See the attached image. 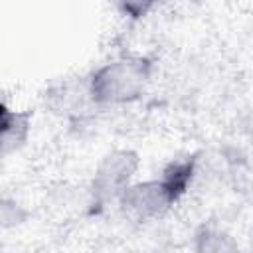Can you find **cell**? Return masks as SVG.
Here are the masks:
<instances>
[{"label":"cell","instance_id":"cell-1","mask_svg":"<svg viewBox=\"0 0 253 253\" xmlns=\"http://www.w3.org/2000/svg\"><path fill=\"white\" fill-rule=\"evenodd\" d=\"M150 83V67L142 57L125 55L103 63L89 81V95L99 105H126L140 99Z\"/></svg>","mask_w":253,"mask_h":253},{"label":"cell","instance_id":"cell-2","mask_svg":"<svg viewBox=\"0 0 253 253\" xmlns=\"http://www.w3.org/2000/svg\"><path fill=\"white\" fill-rule=\"evenodd\" d=\"M138 170V156L132 150H115L107 154L93 176V194L101 202L119 200L123 192L134 182Z\"/></svg>","mask_w":253,"mask_h":253},{"label":"cell","instance_id":"cell-3","mask_svg":"<svg viewBox=\"0 0 253 253\" xmlns=\"http://www.w3.org/2000/svg\"><path fill=\"white\" fill-rule=\"evenodd\" d=\"M117 202L126 217L134 221H150L170 208L172 190L158 180L132 182Z\"/></svg>","mask_w":253,"mask_h":253},{"label":"cell","instance_id":"cell-4","mask_svg":"<svg viewBox=\"0 0 253 253\" xmlns=\"http://www.w3.org/2000/svg\"><path fill=\"white\" fill-rule=\"evenodd\" d=\"M194 253H237V243L227 231L206 227L196 235Z\"/></svg>","mask_w":253,"mask_h":253}]
</instances>
